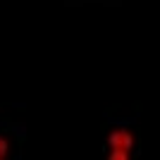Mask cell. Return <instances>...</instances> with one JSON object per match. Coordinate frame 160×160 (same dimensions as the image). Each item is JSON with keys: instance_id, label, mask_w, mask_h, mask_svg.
<instances>
[{"instance_id": "obj_1", "label": "cell", "mask_w": 160, "mask_h": 160, "mask_svg": "<svg viewBox=\"0 0 160 160\" xmlns=\"http://www.w3.org/2000/svg\"><path fill=\"white\" fill-rule=\"evenodd\" d=\"M136 148V134L127 127H112L105 136L108 160H129Z\"/></svg>"}, {"instance_id": "obj_2", "label": "cell", "mask_w": 160, "mask_h": 160, "mask_svg": "<svg viewBox=\"0 0 160 160\" xmlns=\"http://www.w3.org/2000/svg\"><path fill=\"white\" fill-rule=\"evenodd\" d=\"M10 155V141L5 136H0V160H5Z\"/></svg>"}]
</instances>
